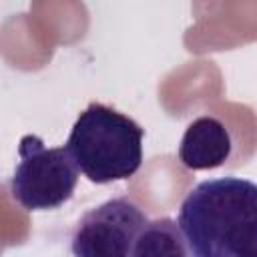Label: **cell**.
I'll use <instances>...</instances> for the list:
<instances>
[{"label": "cell", "instance_id": "6da1fadb", "mask_svg": "<svg viewBox=\"0 0 257 257\" xmlns=\"http://www.w3.org/2000/svg\"><path fill=\"white\" fill-rule=\"evenodd\" d=\"M177 225L191 257H257V183L201 181L185 195Z\"/></svg>", "mask_w": 257, "mask_h": 257}, {"label": "cell", "instance_id": "7a4b0ae2", "mask_svg": "<svg viewBox=\"0 0 257 257\" xmlns=\"http://www.w3.org/2000/svg\"><path fill=\"white\" fill-rule=\"evenodd\" d=\"M145 128L116 108L90 102L74 120L66 149L78 171L96 185L124 181L143 163Z\"/></svg>", "mask_w": 257, "mask_h": 257}, {"label": "cell", "instance_id": "3957f363", "mask_svg": "<svg viewBox=\"0 0 257 257\" xmlns=\"http://www.w3.org/2000/svg\"><path fill=\"white\" fill-rule=\"evenodd\" d=\"M18 165L10 179V193L28 211H48L64 205L78 183V167L66 147H44L36 135L18 143Z\"/></svg>", "mask_w": 257, "mask_h": 257}, {"label": "cell", "instance_id": "277c9868", "mask_svg": "<svg viewBox=\"0 0 257 257\" xmlns=\"http://www.w3.org/2000/svg\"><path fill=\"white\" fill-rule=\"evenodd\" d=\"M149 223L143 209L128 197H112L86 211L70 239L74 257H128Z\"/></svg>", "mask_w": 257, "mask_h": 257}, {"label": "cell", "instance_id": "5b68a950", "mask_svg": "<svg viewBox=\"0 0 257 257\" xmlns=\"http://www.w3.org/2000/svg\"><path fill=\"white\" fill-rule=\"evenodd\" d=\"M233 143L225 124L215 116L195 118L179 145V161L191 171L221 167L231 155Z\"/></svg>", "mask_w": 257, "mask_h": 257}, {"label": "cell", "instance_id": "8992f818", "mask_svg": "<svg viewBox=\"0 0 257 257\" xmlns=\"http://www.w3.org/2000/svg\"><path fill=\"white\" fill-rule=\"evenodd\" d=\"M128 257H191V253L179 225L171 217H161L143 227Z\"/></svg>", "mask_w": 257, "mask_h": 257}]
</instances>
